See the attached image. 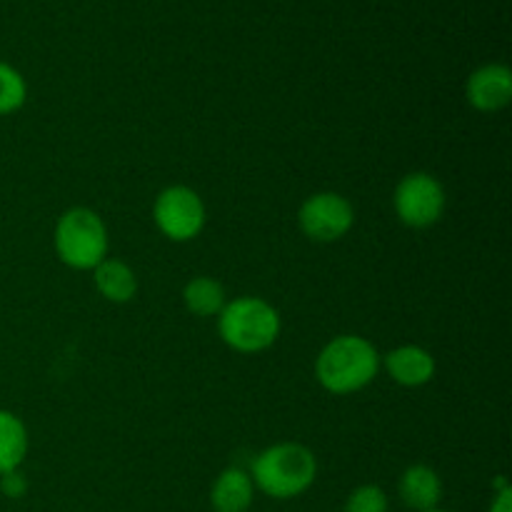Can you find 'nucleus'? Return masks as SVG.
<instances>
[{
  "label": "nucleus",
  "instance_id": "13",
  "mask_svg": "<svg viewBox=\"0 0 512 512\" xmlns=\"http://www.w3.org/2000/svg\"><path fill=\"white\" fill-rule=\"evenodd\" d=\"M183 305L195 318H218L228 305V293L223 283L210 275H195L183 288Z\"/></svg>",
  "mask_w": 512,
  "mask_h": 512
},
{
  "label": "nucleus",
  "instance_id": "5",
  "mask_svg": "<svg viewBox=\"0 0 512 512\" xmlns=\"http://www.w3.org/2000/svg\"><path fill=\"white\" fill-rule=\"evenodd\" d=\"M445 205H448V195H445L443 183L423 170L403 175L393 190V210L400 223L408 228H433L445 215Z\"/></svg>",
  "mask_w": 512,
  "mask_h": 512
},
{
  "label": "nucleus",
  "instance_id": "7",
  "mask_svg": "<svg viewBox=\"0 0 512 512\" xmlns=\"http://www.w3.org/2000/svg\"><path fill=\"white\" fill-rule=\"evenodd\" d=\"M298 225L305 238L315 243H335L353 230V203L333 190H320L303 200L298 210Z\"/></svg>",
  "mask_w": 512,
  "mask_h": 512
},
{
  "label": "nucleus",
  "instance_id": "4",
  "mask_svg": "<svg viewBox=\"0 0 512 512\" xmlns=\"http://www.w3.org/2000/svg\"><path fill=\"white\" fill-rule=\"evenodd\" d=\"M53 245L58 258L73 270H93L108 258V225L95 210L68 208L58 218L53 230Z\"/></svg>",
  "mask_w": 512,
  "mask_h": 512
},
{
  "label": "nucleus",
  "instance_id": "12",
  "mask_svg": "<svg viewBox=\"0 0 512 512\" xmlns=\"http://www.w3.org/2000/svg\"><path fill=\"white\" fill-rule=\"evenodd\" d=\"M93 283L100 298L113 305H125L138 293V275L125 260L105 258L93 268Z\"/></svg>",
  "mask_w": 512,
  "mask_h": 512
},
{
  "label": "nucleus",
  "instance_id": "18",
  "mask_svg": "<svg viewBox=\"0 0 512 512\" xmlns=\"http://www.w3.org/2000/svg\"><path fill=\"white\" fill-rule=\"evenodd\" d=\"M0 490L8 498H23L28 493V480H25V475L20 470H13L8 475H0Z\"/></svg>",
  "mask_w": 512,
  "mask_h": 512
},
{
  "label": "nucleus",
  "instance_id": "10",
  "mask_svg": "<svg viewBox=\"0 0 512 512\" xmlns=\"http://www.w3.org/2000/svg\"><path fill=\"white\" fill-rule=\"evenodd\" d=\"M398 498L405 508L413 512H428L440 508V500H443V480H440L438 470L423 463L408 465L398 480Z\"/></svg>",
  "mask_w": 512,
  "mask_h": 512
},
{
  "label": "nucleus",
  "instance_id": "3",
  "mask_svg": "<svg viewBox=\"0 0 512 512\" xmlns=\"http://www.w3.org/2000/svg\"><path fill=\"white\" fill-rule=\"evenodd\" d=\"M283 320L278 308L255 295H240L228 300L223 313L218 315V333L230 350L243 355L263 353L273 348L280 338Z\"/></svg>",
  "mask_w": 512,
  "mask_h": 512
},
{
  "label": "nucleus",
  "instance_id": "1",
  "mask_svg": "<svg viewBox=\"0 0 512 512\" xmlns=\"http://www.w3.org/2000/svg\"><path fill=\"white\" fill-rule=\"evenodd\" d=\"M380 373V353L363 335L345 333L323 345L315 358V378L330 395H350L368 388Z\"/></svg>",
  "mask_w": 512,
  "mask_h": 512
},
{
  "label": "nucleus",
  "instance_id": "11",
  "mask_svg": "<svg viewBox=\"0 0 512 512\" xmlns=\"http://www.w3.org/2000/svg\"><path fill=\"white\" fill-rule=\"evenodd\" d=\"M255 485L243 468H225L210 488V508L215 512H248L253 508Z\"/></svg>",
  "mask_w": 512,
  "mask_h": 512
},
{
  "label": "nucleus",
  "instance_id": "2",
  "mask_svg": "<svg viewBox=\"0 0 512 512\" xmlns=\"http://www.w3.org/2000/svg\"><path fill=\"white\" fill-rule=\"evenodd\" d=\"M255 490L273 500L300 498L318 478V458L303 443H275L260 450L250 463Z\"/></svg>",
  "mask_w": 512,
  "mask_h": 512
},
{
  "label": "nucleus",
  "instance_id": "6",
  "mask_svg": "<svg viewBox=\"0 0 512 512\" xmlns=\"http://www.w3.org/2000/svg\"><path fill=\"white\" fill-rule=\"evenodd\" d=\"M208 220L203 198L188 185H168L153 203V223L173 243H190L198 238Z\"/></svg>",
  "mask_w": 512,
  "mask_h": 512
},
{
  "label": "nucleus",
  "instance_id": "15",
  "mask_svg": "<svg viewBox=\"0 0 512 512\" xmlns=\"http://www.w3.org/2000/svg\"><path fill=\"white\" fill-rule=\"evenodd\" d=\"M28 100V83L18 68L0 60V118L18 113Z\"/></svg>",
  "mask_w": 512,
  "mask_h": 512
},
{
  "label": "nucleus",
  "instance_id": "14",
  "mask_svg": "<svg viewBox=\"0 0 512 512\" xmlns=\"http://www.w3.org/2000/svg\"><path fill=\"white\" fill-rule=\"evenodd\" d=\"M30 438L23 420L10 410H0V475L20 470L28 455Z\"/></svg>",
  "mask_w": 512,
  "mask_h": 512
},
{
  "label": "nucleus",
  "instance_id": "17",
  "mask_svg": "<svg viewBox=\"0 0 512 512\" xmlns=\"http://www.w3.org/2000/svg\"><path fill=\"white\" fill-rule=\"evenodd\" d=\"M488 512H512V488L503 475H498L493 490V503H490Z\"/></svg>",
  "mask_w": 512,
  "mask_h": 512
},
{
  "label": "nucleus",
  "instance_id": "19",
  "mask_svg": "<svg viewBox=\"0 0 512 512\" xmlns=\"http://www.w3.org/2000/svg\"><path fill=\"white\" fill-rule=\"evenodd\" d=\"M428 512H448V510H443V508H435V510H428Z\"/></svg>",
  "mask_w": 512,
  "mask_h": 512
},
{
  "label": "nucleus",
  "instance_id": "16",
  "mask_svg": "<svg viewBox=\"0 0 512 512\" xmlns=\"http://www.w3.org/2000/svg\"><path fill=\"white\" fill-rule=\"evenodd\" d=\"M388 510H390L388 493L375 483L358 485V488L348 495L343 508V512H388Z\"/></svg>",
  "mask_w": 512,
  "mask_h": 512
},
{
  "label": "nucleus",
  "instance_id": "9",
  "mask_svg": "<svg viewBox=\"0 0 512 512\" xmlns=\"http://www.w3.org/2000/svg\"><path fill=\"white\" fill-rule=\"evenodd\" d=\"M380 368L400 388H423L435 378V358L423 345H398L388 355H380Z\"/></svg>",
  "mask_w": 512,
  "mask_h": 512
},
{
  "label": "nucleus",
  "instance_id": "8",
  "mask_svg": "<svg viewBox=\"0 0 512 512\" xmlns=\"http://www.w3.org/2000/svg\"><path fill=\"white\" fill-rule=\"evenodd\" d=\"M465 98L470 108L480 113H498L512 100V70L503 63H488L473 70L465 83Z\"/></svg>",
  "mask_w": 512,
  "mask_h": 512
}]
</instances>
